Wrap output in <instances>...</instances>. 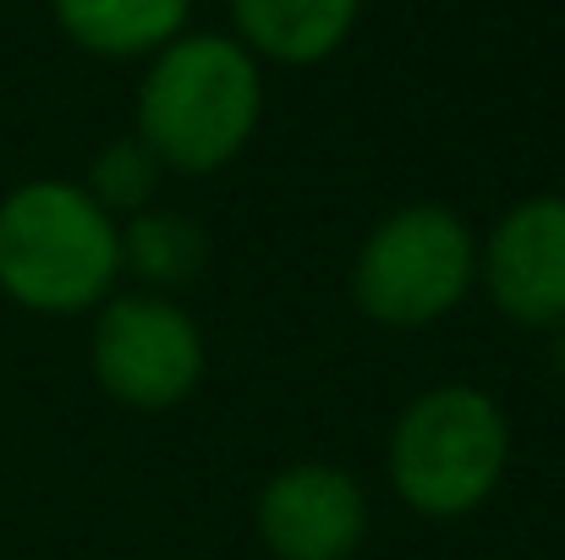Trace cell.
<instances>
[{
	"label": "cell",
	"mask_w": 565,
	"mask_h": 560,
	"mask_svg": "<svg viewBox=\"0 0 565 560\" xmlns=\"http://www.w3.org/2000/svg\"><path fill=\"white\" fill-rule=\"evenodd\" d=\"M264 121L258 55L231 33L171 39L138 88V144L182 177L225 171Z\"/></svg>",
	"instance_id": "obj_1"
},
{
	"label": "cell",
	"mask_w": 565,
	"mask_h": 560,
	"mask_svg": "<svg viewBox=\"0 0 565 560\" xmlns=\"http://www.w3.org/2000/svg\"><path fill=\"white\" fill-rule=\"evenodd\" d=\"M121 225L77 182L11 187L0 198V292L28 314H88L116 292Z\"/></svg>",
	"instance_id": "obj_2"
},
{
	"label": "cell",
	"mask_w": 565,
	"mask_h": 560,
	"mask_svg": "<svg viewBox=\"0 0 565 560\" xmlns=\"http://www.w3.org/2000/svg\"><path fill=\"white\" fill-rule=\"evenodd\" d=\"M390 484L434 522L478 511L511 467V418L478 384H434L390 429Z\"/></svg>",
	"instance_id": "obj_3"
},
{
	"label": "cell",
	"mask_w": 565,
	"mask_h": 560,
	"mask_svg": "<svg viewBox=\"0 0 565 560\" xmlns=\"http://www.w3.org/2000/svg\"><path fill=\"white\" fill-rule=\"evenodd\" d=\"M478 286V236L450 203H406L384 214L352 264L358 308L390 330H428Z\"/></svg>",
	"instance_id": "obj_4"
},
{
	"label": "cell",
	"mask_w": 565,
	"mask_h": 560,
	"mask_svg": "<svg viewBox=\"0 0 565 560\" xmlns=\"http://www.w3.org/2000/svg\"><path fill=\"white\" fill-rule=\"evenodd\" d=\"M209 369L203 330L182 303L160 292L105 297L94 319V379L105 395L138 412L182 406Z\"/></svg>",
	"instance_id": "obj_5"
},
{
	"label": "cell",
	"mask_w": 565,
	"mask_h": 560,
	"mask_svg": "<svg viewBox=\"0 0 565 560\" xmlns=\"http://www.w3.org/2000/svg\"><path fill=\"white\" fill-rule=\"evenodd\" d=\"M478 281L522 330H565V192H533L494 220Z\"/></svg>",
	"instance_id": "obj_6"
},
{
	"label": "cell",
	"mask_w": 565,
	"mask_h": 560,
	"mask_svg": "<svg viewBox=\"0 0 565 560\" xmlns=\"http://www.w3.org/2000/svg\"><path fill=\"white\" fill-rule=\"evenodd\" d=\"M253 522L275 560H352L369 539V495L335 462H291L258 489Z\"/></svg>",
	"instance_id": "obj_7"
},
{
	"label": "cell",
	"mask_w": 565,
	"mask_h": 560,
	"mask_svg": "<svg viewBox=\"0 0 565 560\" xmlns=\"http://www.w3.org/2000/svg\"><path fill=\"white\" fill-rule=\"evenodd\" d=\"M231 17L253 55L280 66H319L352 39L363 0H231Z\"/></svg>",
	"instance_id": "obj_8"
},
{
	"label": "cell",
	"mask_w": 565,
	"mask_h": 560,
	"mask_svg": "<svg viewBox=\"0 0 565 560\" xmlns=\"http://www.w3.org/2000/svg\"><path fill=\"white\" fill-rule=\"evenodd\" d=\"M61 33L105 61L160 55L171 39L188 33L192 0H50Z\"/></svg>",
	"instance_id": "obj_9"
},
{
	"label": "cell",
	"mask_w": 565,
	"mask_h": 560,
	"mask_svg": "<svg viewBox=\"0 0 565 560\" xmlns=\"http://www.w3.org/2000/svg\"><path fill=\"white\" fill-rule=\"evenodd\" d=\"M121 270L143 275L160 297L182 292L209 270V236L177 209H143L121 225Z\"/></svg>",
	"instance_id": "obj_10"
},
{
	"label": "cell",
	"mask_w": 565,
	"mask_h": 560,
	"mask_svg": "<svg viewBox=\"0 0 565 560\" xmlns=\"http://www.w3.org/2000/svg\"><path fill=\"white\" fill-rule=\"evenodd\" d=\"M160 177H166V166L138 144V138H116V144H105L99 149V160H94V171H88V198L110 214V220H132V214H143V209H154V192H160Z\"/></svg>",
	"instance_id": "obj_11"
}]
</instances>
